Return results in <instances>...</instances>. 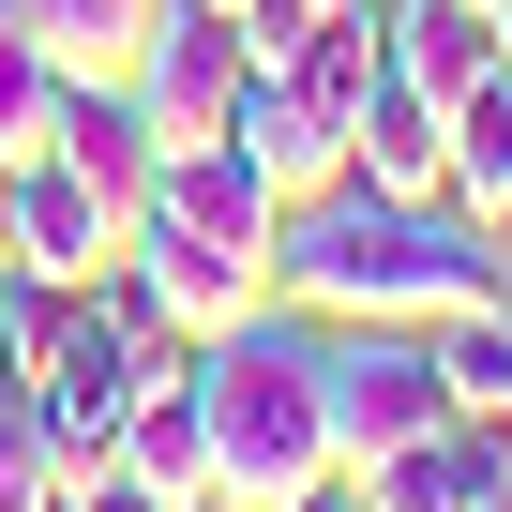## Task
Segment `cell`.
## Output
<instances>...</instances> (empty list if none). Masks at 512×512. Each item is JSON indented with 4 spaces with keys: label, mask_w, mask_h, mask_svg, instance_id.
<instances>
[{
    "label": "cell",
    "mask_w": 512,
    "mask_h": 512,
    "mask_svg": "<svg viewBox=\"0 0 512 512\" xmlns=\"http://www.w3.org/2000/svg\"><path fill=\"white\" fill-rule=\"evenodd\" d=\"M272 287L302 317H407V332H437L452 302H497L512 287V241L482 211H452V196H377V181L332 166L317 196H287Z\"/></svg>",
    "instance_id": "1"
},
{
    "label": "cell",
    "mask_w": 512,
    "mask_h": 512,
    "mask_svg": "<svg viewBox=\"0 0 512 512\" xmlns=\"http://www.w3.org/2000/svg\"><path fill=\"white\" fill-rule=\"evenodd\" d=\"M196 422H211V497L287 512L302 482H332V392H317V317L272 287L241 332L196 347Z\"/></svg>",
    "instance_id": "2"
},
{
    "label": "cell",
    "mask_w": 512,
    "mask_h": 512,
    "mask_svg": "<svg viewBox=\"0 0 512 512\" xmlns=\"http://www.w3.org/2000/svg\"><path fill=\"white\" fill-rule=\"evenodd\" d=\"M166 377H196V347L181 332H151L136 302H121V272L106 287H61L46 302V347H31V422H46V452L61 467H121V422H136V392H166Z\"/></svg>",
    "instance_id": "3"
},
{
    "label": "cell",
    "mask_w": 512,
    "mask_h": 512,
    "mask_svg": "<svg viewBox=\"0 0 512 512\" xmlns=\"http://www.w3.org/2000/svg\"><path fill=\"white\" fill-rule=\"evenodd\" d=\"M317 392H332V467H377V452H407V437L452 422L437 347L407 317H317Z\"/></svg>",
    "instance_id": "4"
},
{
    "label": "cell",
    "mask_w": 512,
    "mask_h": 512,
    "mask_svg": "<svg viewBox=\"0 0 512 512\" xmlns=\"http://www.w3.org/2000/svg\"><path fill=\"white\" fill-rule=\"evenodd\" d=\"M121 302H136L151 332L211 347V332H241L256 302H272V272H256V256H226V241H196L181 211H136V226H121Z\"/></svg>",
    "instance_id": "5"
},
{
    "label": "cell",
    "mask_w": 512,
    "mask_h": 512,
    "mask_svg": "<svg viewBox=\"0 0 512 512\" xmlns=\"http://www.w3.org/2000/svg\"><path fill=\"white\" fill-rule=\"evenodd\" d=\"M241 76H256V46H241V16H211V0H166L121 91H136V121H151V151H196V136H226V106H241Z\"/></svg>",
    "instance_id": "6"
},
{
    "label": "cell",
    "mask_w": 512,
    "mask_h": 512,
    "mask_svg": "<svg viewBox=\"0 0 512 512\" xmlns=\"http://www.w3.org/2000/svg\"><path fill=\"white\" fill-rule=\"evenodd\" d=\"M0 256H16L31 287H106L121 272V211L61 151H16V181H0Z\"/></svg>",
    "instance_id": "7"
},
{
    "label": "cell",
    "mask_w": 512,
    "mask_h": 512,
    "mask_svg": "<svg viewBox=\"0 0 512 512\" xmlns=\"http://www.w3.org/2000/svg\"><path fill=\"white\" fill-rule=\"evenodd\" d=\"M151 211H181L196 241H226V256H256L272 272V241H287V181H256L226 136H196V151H166L151 166Z\"/></svg>",
    "instance_id": "8"
},
{
    "label": "cell",
    "mask_w": 512,
    "mask_h": 512,
    "mask_svg": "<svg viewBox=\"0 0 512 512\" xmlns=\"http://www.w3.org/2000/svg\"><path fill=\"white\" fill-rule=\"evenodd\" d=\"M377 61L422 91V106H467L497 76V16L482 0H377Z\"/></svg>",
    "instance_id": "9"
},
{
    "label": "cell",
    "mask_w": 512,
    "mask_h": 512,
    "mask_svg": "<svg viewBox=\"0 0 512 512\" xmlns=\"http://www.w3.org/2000/svg\"><path fill=\"white\" fill-rule=\"evenodd\" d=\"M46 151H61V166H76V181H91V196L121 211V226L151 211V166H166V151H151V121H136V91H121V76H76V91H61V136H46Z\"/></svg>",
    "instance_id": "10"
},
{
    "label": "cell",
    "mask_w": 512,
    "mask_h": 512,
    "mask_svg": "<svg viewBox=\"0 0 512 512\" xmlns=\"http://www.w3.org/2000/svg\"><path fill=\"white\" fill-rule=\"evenodd\" d=\"M226 151H241L256 181H287V196H317V181L347 166V136L302 106V76H287V61H256V76H241V106H226Z\"/></svg>",
    "instance_id": "11"
},
{
    "label": "cell",
    "mask_w": 512,
    "mask_h": 512,
    "mask_svg": "<svg viewBox=\"0 0 512 512\" xmlns=\"http://www.w3.org/2000/svg\"><path fill=\"white\" fill-rule=\"evenodd\" d=\"M347 181H377V196H452V106H422L407 76H377L362 121H347Z\"/></svg>",
    "instance_id": "12"
},
{
    "label": "cell",
    "mask_w": 512,
    "mask_h": 512,
    "mask_svg": "<svg viewBox=\"0 0 512 512\" xmlns=\"http://www.w3.org/2000/svg\"><path fill=\"white\" fill-rule=\"evenodd\" d=\"M0 16H16L61 76H136V46H151L166 0H0Z\"/></svg>",
    "instance_id": "13"
},
{
    "label": "cell",
    "mask_w": 512,
    "mask_h": 512,
    "mask_svg": "<svg viewBox=\"0 0 512 512\" xmlns=\"http://www.w3.org/2000/svg\"><path fill=\"white\" fill-rule=\"evenodd\" d=\"M422 347H437V392H452V422H512V287H497V302H452Z\"/></svg>",
    "instance_id": "14"
},
{
    "label": "cell",
    "mask_w": 512,
    "mask_h": 512,
    "mask_svg": "<svg viewBox=\"0 0 512 512\" xmlns=\"http://www.w3.org/2000/svg\"><path fill=\"white\" fill-rule=\"evenodd\" d=\"M121 467H136L151 497H211V422H196V377L136 392V422H121Z\"/></svg>",
    "instance_id": "15"
},
{
    "label": "cell",
    "mask_w": 512,
    "mask_h": 512,
    "mask_svg": "<svg viewBox=\"0 0 512 512\" xmlns=\"http://www.w3.org/2000/svg\"><path fill=\"white\" fill-rule=\"evenodd\" d=\"M452 211H482V226H512V61L452 106Z\"/></svg>",
    "instance_id": "16"
},
{
    "label": "cell",
    "mask_w": 512,
    "mask_h": 512,
    "mask_svg": "<svg viewBox=\"0 0 512 512\" xmlns=\"http://www.w3.org/2000/svg\"><path fill=\"white\" fill-rule=\"evenodd\" d=\"M287 76H302V106H317V121H332V136H347V121H362V91H377V76H392V61H377V0H362V16H317V31H302V61H287Z\"/></svg>",
    "instance_id": "17"
},
{
    "label": "cell",
    "mask_w": 512,
    "mask_h": 512,
    "mask_svg": "<svg viewBox=\"0 0 512 512\" xmlns=\"http://www.w3.org/2000/svg\"><path fill=\"white\" fill-rule=\"evenodd\" d=\"M347 482H362V512H467V422H437V437H407Z\"/></svg>",
    "instance_id": "18"
},
{
    "label": "cell",
    "mask_w": 512,
    "mask_h": 512,
    "mask_svg": "<svg viewBox=\"0 0 512 512\" xmlns=\"http://www.w3.org/2000/svg\"><path fill=\"white\" fill-rule=\"evenodd\" d=\"M61 91H76V76L0 16V151H46V136H61Z\"/></svg>",
    "instance_id": "19"
},
{
    "label": "cell",
    "mask_w": 512,
    "mask_h": 512,
    "mask_svg": "<svg viewBox=\"0 0 512 512\" xmlns=\"http://www.w3.org/2000/svg\"><path fill=\"white\" fill-rule=\"evenodd\" d=\"M0 512H61V452H46L31 392H0Z\"/></svg>",
    "instance_id": "20"
},
{
    "label": "cell",
    "mask_w": 512,
    "mask_h": 512,
    "mask_svg": "<svg viewBox=\"0 0 512 512\" xmlns=\"http://www.w3.org/2000/svg\"><path fill=\"white\" fill-rule=\"evenodd\" d=\"M61 512H181V497H151L136 467H61Z\"/></svg>",
    "instance_id": "21"
},
{
    "label": "cell",
    "mask_w": 512,
    "mask_h": 512,
    "mask_svg": "<svg viewBox=\"0 0 512 512\" xmlns=\"http://www.w3.org/2000/svg\"><path fill=\"white\" fill-rule=\"evenodd\" d=\"M467 512H512V422H467Z\"/></svg>",
    "instance_id": "22"
},
{
    "label": "cell",
    "mask_w": 512,
    "mask_h": 512,
    "mask_svg": "<svg viewBox=\"0 0 512 512\" xmlns=\"http://www.w3.org/2000/svg\"><path fill=\"white\" fill-rule=\"evenodd\" d=\"M302 31H317V0H241V46L256 61H302Z\"/></svg>",
    "instance_id": "23"
},
{
    "label": "cell",
    "mask_w": 512,
    "mask_h": 512,
    "mask_svg": "<svg viewBox=\"0 0 512 512\" xmlns=\"http://www.w3.org/2000/svg\"><path fill=\"white\" fill-rule=\"evenodd\" d=\"M287 512H362V482H347V467H332V482H302V497H287Z\"/></svg>",
    "instance_id": "24"
},
{
    "label": "cell",
    "mask_w": 512,
    "mask_h": 512,
    "mask_svg": "<svg viewBox=\"0 0 512 512\" xmlns=\"http://www.w3.org/2000/svg\"><path fill=\"white\" fill-rule=\"evenodd\" d=\"M482 16H497V61H512V0H482Z\"/></svg>",
    "instance_id": "25"
},
{
    "label": "cell",
    "mask_w": 512,
    "mask_h": 512,
    "mask_svg": "<svg viewBox=\"0 0 512 512\" xmlns=\"http://www.w3.org/2000/svg\"><path fill=\"white\" fill-rule=\"evenodd\" d=\"M181 512H241V497H181Z\"/></svg>",
    "instance_id": "26"
},
{
    "label": "cell",
    "mask_w": 512,
    "mask_h": 512,
    "mask_svg": "<svg viewBox=\"0 0 512 512\" xmlns=\"http://www.w3.org/2000/svg\"><path fill=\"white\" fill-rule=\"evenodd\" d=\"M211 16H241V0H211Z\"/></svg>",
    "instance_id": "27"
},
{
    "label": "cell",
    "mask_w": 512,
    "mask_h": 512,
    "mask_svg": "<svg viewBox=\"0 0 512 512\" xmlns=\"http://www.w3.org/2000/svg\"><path fill=\"white\" fill-rule=\"evenodd\" d=\"M0 181H16V151H0Z\"/></svg>",
    "instance_id": "28"
},
{
    "label": "cell",
    "mask_w": 512,
    "mask_h": 512,
    "mask_svg": "<svg viewBox=\"0 0 512 512\" xmlns=\"http://www.w3.org/2000/svg\"><path fill=\"white\" fill-rule=\"evenodd\" d=\"M497 241H512V226H497Z\"/></svg>",
    "instance_id": "29"
}]
</instances>
